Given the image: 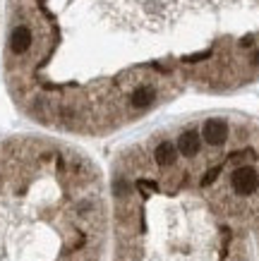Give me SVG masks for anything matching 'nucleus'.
Instances as JSON below:
<instances>
[{
    "label": "nucleus",
    "instance_id": "f257e3e1",
    "mask_svg": "<svg viewBox=\"0 0 259 261\" xmlns=\"http://www.w3.org/2000/svg\"><path fill=\"white\" fill-rule=\"evenodd\" d=\"M230 185H233L236 194L250 197V194H254L259 187V175L252 166H240L233 170V175H230Z\"/></svg>",
    "mask_w": 259,
    "mask_h": 261
},
{
    "label": "nucleus",
    "instance_id": "f03ea898",
    "mask_svg": "<svg viewBox=\"0 0 259 261\" xmlns=\"http://www.w3.org/2000/svg\"><path fill=\"white\" fill-rule=\"evenodd\" d=\"M202 137L209 146H221V144L228 139V125L219 118L206 120L204 127H202Z\"/></svg>",
    "mask_w": 259,
    "mask_h": 261
},
{
    "label": "nucleus",
    "instance_id": "7ed1b4c3",
    "mask_svg": "<svg viewBox=\"0 0 259 261\" xmlns=\"http://www.w3.org/2000/svg\"><path fill=\"white\" fill-rule=\"evenodd\" d=\"M156 98V89L149 87V84H139V87L132 89V94H130V108L134 111H144V108H149L151 103Z\"/></svg>",
    "mask_w": 259,
    "mask_h": 261
},
{
    "label": "nucleus",
    "instance_id": "20e7f679",
    "mask_svg": "<svg viewBox=\"0 0 259 261\" xmlns=\"http://www.w3.org/2000/svg\"><path fill=\"white\" fill-rule=\"evenodd\" d=\"M199 149H202V137L197 135V132H192V129H187V132H182L180 139H178V151H180L185 159H195L197 153H199Z\"/></svg>",
    "mask_w": 259,
    "mask_h": 261
},
{
    "label": "nucleus",
    "instance_id": "39448f33",
    "mask_svg": "<svg viewBox=\"0 0 259 261\" xmlns=\"http://www.w3.org/2000/svg\"><path fill=\"white\" fill-rule=\"evenodd\" d=\"M154 156H156L158 166H173L178 161V146L173 142H161L156 146V151H154Z\"/></svg>",
    "mask_w": 259,
    "mask_h": 261
},
{
    "label": "nucleus",
    "instance_id": "423d86ee",
    "mask_svg": "<svg viewBox=\"0 0 259 261\" xmlns=\"http://www.w3.org/2000/svg\"><path fill=\"white\" fill-rule=\"evenodd\" d=\"M130 192H132V187H130V182L125 180V177H118V180H113V197L115 199H127L130 197Z\"/></svg>",
    "mask_w": 259,
    "mask_h": 261
}]
</instances>
